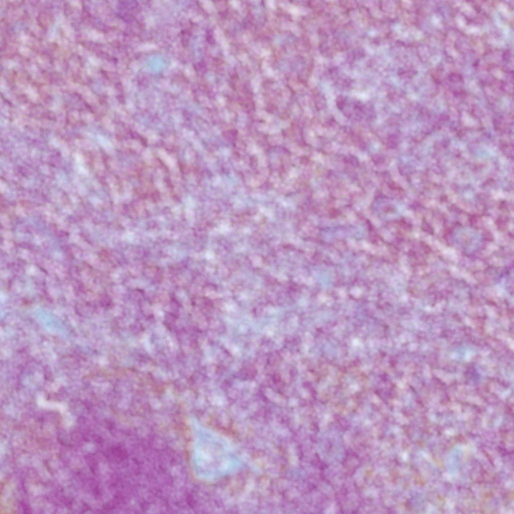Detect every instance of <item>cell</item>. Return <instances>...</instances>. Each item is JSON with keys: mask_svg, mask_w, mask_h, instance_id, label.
Wrapping results in <instances>:
<instances>
[{"mask_svg": "<svg viewBox=\"0 0 514 514\" xmlns=\"http://www.w3.org/2000/svg\"><path fill=\"white\" fill-rule=\"evenodd\" d=\"M191 463L195 474L203 479L211 478L217 466L216 440L213 435L196 423L194 425Z\"/></svg>", "mask_w": 514, "mask_h": 514, "instance_id": "cell-1", "label": "cell"}]
</instances>
